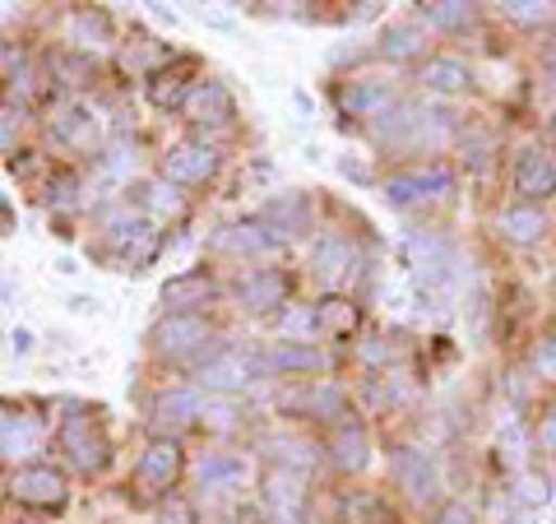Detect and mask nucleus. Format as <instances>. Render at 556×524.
Wrapping results in <instances>:
<instances>
[{
  "mask_svg": "<svg viewBox=\"0 0 556 524\" xmlns=\"http://www.w3.org/2000/svg\"><path fill=\"white\" fill-rule=\"evenodd\" d=\"M404 255H408V270H413V278H417L422 288H441V284H450V278H455V270H459L455 241L441 237V233H413L408 247H404Z\"/></svg>",
  "mask_w": 556,
  "mask_h": 524,
  "instance_id": "obj_1",
  "label": "nucleus"
},
{
  "mask_svg": "<svg viewBox=\"0 0 556 524\" xmlns=\"http://www.w3.org/2000/svg\"><path fill=\"white\" fill-rule=\"evenodd\" d=\"M56 446H61V456L79 469V474H98L102 464H108V441H102V432L89 413H70L61 417V427H56Z\"/></svg>",
  "mask_w": 556,
  "mask_h": 524,
  "instance_id": "obj_2",
  "label": "nucleus"
},
{
  "mask_svg": "<svg viewBox=\"0 0 556 524\" xmlns=\"http://www.w3.org/2000/svg\"><path fill=\"white\" fill-rule=\"evenodd\" d=\"M208 339H214V325L204 316H195V311H172V316H163L149 335L159 358H190V353H200Z\"/></svg>",
  "mask_w": 556,
  "mask_h": 524,
  "instance_id": "obj_3",
  "label": "nucleus"
},
{
  "mask_svg": "<svg viewBox=\"0 0 556 524\" xmlns=\"http://www.w3.org/2000/svg\"><path fill=\"white\" fill-rule=\"evenodd\" d=\"M10 497L20 506H33V511H61L70 501V483L56 464H24L10 478Z\"/></svg>",
  "mask_w": 556,
  "mask_h": 524,
  "instance_id": "obj_4",
  "label": "nucleus"
},
{
  "mask_svg": "<svg viewBox=\"0 0 556 524\" xmlns=\"http://www.w3.org/2000/svg\"><path fill=\"white\" fill-rule=\"evenodd\" d=\"M260 501H265V515L274 524H302L306 520V483L298 469H269L265 483H260Z\"/></svg>",
  "mask_w": 556,
  "mask_h": 524,
  "instance_id": "obj_5",
  "label": "nucleus"
},
{
  "mask_svg": "<svg viewBox=\"0 0 556 524\" xmlns=\"http://www.w3.org/2000/svg\"><path fill=\"white\" fill-rule=\"evenodd\" d=\"M255 376H260V358H247V353H237V348H218V353H208L200 362L195 386L218 390V395H237V390H247Z\"/></svg>",
  "mask_w": 556,
  "mask_h": 524,
  "instance_id": "obj_6",
  "label": "nucleus"
},
{
  "mask_svg": "<svg viewBox=\"0 0 556 524\" xmlns=\"http://www.w3.org/2000/svg\"><path fill=\"white\" fill-rule=\"evenodd\" d=\"M163 177L177 186H204L218 177V149L204 145V139H181V145L167 149L163 159Z\"/></svg>",
  "mask_w": 556,
  "mask_h": 524,
  "instance_id": "obj_7",
  "label": "nucleus"
},
{
  "mask_svg": "<svg viewBox=\"0 0 556 524\" xmlns=\"http://www.w3.org/2000/svg\"><path fill=\"white\" fill-rule=\"evenodd\" d=\"M177 478H181V446L167 441V436L149 441V450L135 464V487L144 497H163V492H172V483Z\"/></svg>",
  "mask_w": 556,
  "mask_h": 524,
  "instance_id": "obj_8",
  "label": "nucleus"
},
{
  "mask_svg": "<svg viewBox=\"0 0 556 524\" xmlns=\"http://www.w3.org/2000/svg\"><path fill=\"white\" fill-rule=\"evenodd\" d=\"M159 228L144 219H116L112 223V260L116 265H126V270H139V265H149L153 255H159Z\"/></svg>",
  "mask_w": 556,
  "mask_h": 524,
  "instance_id": "obj_9",
  "label": "nucleus"
},
{
  "mask_svg": "<svg viewBox=\"0 0 556 524\" xmlns=\"http://www.w3.org/2000/svg\"><path fill=\"white\" fill-rule=\"evenodd\" d=\"M357 270H362V251L353 247V237L329 233L316 241V251H311V274H316L325 288H339L343 278H353Z\"/></svg>",
  "mask_w": 556,
  "mask_h": 524,
  "instance_id": "obj_10",
  "label": "nucleus"
},
{
  "mask_svg": "<svg viewBox=\"0 0 556 524\" xmlns=\"http://www.w3.org/2000/svg\"><path fill=\"white\" fill-rule=\"evenodd\" d=\"M455 190V172L450 167H417V172H394L386 182V200L390 204H417L431 196H450Z\"/></svg>",
  "mask_w": 556,
  "mask_h": 524,
  "instance_id": "obj_11",
  "label": "nucleus"
},
{
  "mask_svg": "<svg viewBox=\"0 0 556 524\" xmlns=\"http://www.w3.org/2000/svg\"><path fill=\"white\" fill-rule=\"evenodd\" d=\"M329 358L320 353L316 344H298V339H274L265 344L260 353V372H288V376H311V372H325Z\"/></svg>",
  "mask_w": 556,
  "mask_h": 524,
  "instance_id": "obj_12",
  "label": "nucleus"
},
{
  "mask_svg": "<svg viewBox=\"0 0 556 524\" xmlns=\"http://www.w3.org/2000/svg\"><path fill=\"white\" fill-rule=\"evenodd\" d=\"M390 474L399 483V492H408L413 501H431L437 497V464H431V456H422V450H394L390 456Z\"/></svg>",
  "mask_w": 556,
  "mask_h": 524,
  "instance_id": "obj_13",
  "label": "nucleus"
},
{
  "mask_svg": "<svg viewBox=\"0 0 556 524\" xmlns=\"http://www.w3.org/2000/svg\"><path fill=\"white\" fill-rule=\"evenodd\" d=\"M515 190L525 200H547V196H556V153H547V149H525L515 159Z\"/></svg>",
  "mask_w": 556,
  "mask_h": 524,
  "instance_id": "obj_14",
  "label": "nucleus"
},
{
  "mask_svg": "<svg viewBox=\"0 0 556 524\" xmlns=\"http://www.w3.org/2000/svg\"><path fill=\"white\" fill-rule=\"evenodd\" d=\"M181 108H186V116L195 121V126H232V116H237V102L218 79H200Z\"/></svg>",
  "mask_w": 556,
  "mask_h": 524,
  "instance_id": "obj_15",
  "label": "nucleus"
},
{
  "mask_svg": "<svg viewBox=\"0 0 556 524\" xmlns=\"http://www.w3.org/2000/svg\"><path fill=\"white\" fill-rule=\"evenodd\" d=\"M283 297H288V274L283 270H255L247 274L237 284V302L255 311V316H269V311L283 307Z\"/></svg>",
  "mask_w": 556,
  "mask_h": 524,
  "instance_id": "obj_16",
  "label": "nucleus"
},
{
  "mask_svg": "<svg viewBox=\"0 0 556 524\" xmlns=\"http://www.w3.org/2000/svg\"><path fill=\"white\" fill-rule=\"evenodd\" d=\"M190 75H195V61H167V65H159L149 75V102L153 108H181V102L190 98V89H195V84H190Z\"/></svg>",
  "mask_w": 556,
  "mask_h": 524,
  "instance_id": "obj_17",
  "label": "nucleus"
},
{
  "mask_svg": "<svg viewBox=\"0 0 556 524\" xmlns=\"http://www.w3.org/2000/svg\"><path fill=\"white\" fill-rule=\"evenodd\" d=\"M214 297H218V284H214V274H204V270H186L163 284V307H172V311H195L204 302H214Z\"/></svg>",
  "mask_w": 556,
  "mask_h": 524,
  "instance_id": "obj_18",
  "label": "nucleus"
},
{
  "mask_svg": "<svg viewBox=\"0 0 556 524\" xmlns=\"http://www.w3.org/2000/svg\"><path fill=\"white\" fill-rule=\"evenodd\" d=\"M339 108L348 116H371L376 121L386 108H394V89L380 84V79H348L339 89Z\"/></svg>",
  "mask_w": 556,
  "mask_h": 524,
  "instance_id": "obj_19",
  "label": "nucleus"
},
{
  "mask_svg": "<svg viewBox=\"0 0 556 524\" xmlns=\"http://www.w3.org/2000/svg\"><path fill=\"white\" fill-rule=\"evenodd\" d=\"M51 130L61 135V145H70V149H79V153H93L98 145H102V130H98V116L93 112H84V108H61L56 112V121H51Z\"/></svg>",
  "mask_w": 556,
  "mask_h": 524,
  "instance_id": "obj_20",
  "label": "nucleus"
},
{
  "mask_svg": "<svg viewBox=\"0 0 556 524\" xmlns=\"http://www.w3.org/2000/svg\"><path fill=\"white\" fill-rule=\"evenodd\" d=\"M329 456H334V469H343V474H362L371 460V436L362 423H343L334 432V441H329Z\"/></svg>",
  "mask_w": 556,
  "mask_h": 524,
  "instance_id": "obj_21",
  "label": "nucleus"
},
{
  "mask_svg": "<svg viewBox=\"0 0 556 524\" xmlns=\"http://www.w3.org/2000/svg\"><path fill=\"white\" fill-rule=\"evenodd\" d=\"M547 233V214L533 204H515V209H501L496 214V237L515 241V247H529V241H538Z\"/></svg>",
  "mask_w": 556,
  "mask_h": 524,
  "instance_id": "obj_22",
  "label": "nucleus"
},
{
  "mask_svg": "<svg viewBox=\"0 0 556 524\" xmlns=\"http://www.w3.org/2000/svg\"><path fill=\"white\" fill-rule=\"evenodd\" d=\"M362 325V311H357V302L353 297H339V292H329L325 302L316 307V329L325 339H348L353 329Z\"/></svg>",
  "mask_w": 556,
  "mask_h": 524,
  "instance_id": "obj_23",
  "label": "nucleus"
},
{
  "mask_svg": "<svg viewBox=\"0 0 556 524\" xmlns=\"http://www.w3.org/2000/svg\"><path fill=\"white\" fill-rule=\"evenodd\" d=\"M292 409H302L306 417H320V423H329V417L348 413V395L339 386H329V380H311V386L292 399Z\"/></svg>",
  "mask_w": 556,
  "mask_h": 524,
  "instance_id": "obj_24",
  "label": "nucleus"
},
{
  "mask_svg": "<svg viewBox=\"0 0 556 524\" xmlns=\"http://www.w3.org/2000/svg\"><path fill=\"white\" fill-rule=\"evenodd\" d=\"M422 84L431 93H464L473 84V70H468L459 57H431L422 65Z\"/></svg>",
  "mask_w": 556,
  "mask_h": 524,
  "instance_id": "obj_25",
  "label": "nucleus"
},
{
  "mask_svg": "<svg viewBox=\"0 0 556 524\" xmlns=\"http://www.w3.org/2000/svg\"><path fill=\"white\" fill-rule=\"evenodd\" d=\"M218 247L228 255H269L278 247V233H265L260 223H237V228L218 233Z\"/></svg>",
  "mask_w": 556,
  "mask_h": 524,
  "instance_id": "obj_26",
  "label": "nucleus"
},
{
  "mask_svg": "<svg viewBox=\"0 0 556 524\" xmlns=\"http://www.w3.org/2000/svg\"><path fill=\"white\" fill-rule=\"evenodd\" d=\"M195 478H200V492H223V487H237L247 478V460L241 456H204Z\"/></svg>",
  "mask_w": 556,
  "mask_h": 524,
  "instance_id": "obj_27",
  "label": "nucleus"
},
{
  "mask_svg": "<svg viewBox=\"0 0 556 524\" xmlns=\"http://www.w3.org/2000/svg\"><path fill=\"white\" fill-rule=\"evenodd\" d=\"M153 417L167 427H186V423H195V417H204V399H200V390H167V395H159V404H153Z\"/></svg>",
  "mask_w": 556,
  "mask_h": 524,
  "instance_id": "obj_28",
  "label": "nucleus"
},
{
  "mask_svg": "<svg viewBox=\"0 0 556 524\" xmlns=\"http://www.w3.org/2000/svg\"><path fill=\"white\" fill-rule=\"evenodd\" d=\"M70 42H75L79 51H102L112 42V24L102 10H79L75 20H70Z\"/></svg>",
  "mask_w": 556,
  "mask_h": 524,
  "instance_id": "obj_29",
  "label": "nucleus"
},
{
  "mask_svg": "<svg viewBox=\"0 0 556 524\" xmlns=\"http://www.w3.org/2000/svg\"><path fill=\"white\" fill-rule=\"evenodd\" d=\"M265 219H269V223H274V228L283 233V237H292V233H306V223H311L306 196H298V190H292V196H278V200L265 209Z\"/></svg>",
  "mask_w": 556,
  "mask_h": 524,
  "instance_id": "obj_30",
  "label": "nucleus"
},
{
  "mask_svg": "<svg viewBox=\"0 0 556 524\" xmlns=\"http://www.w3.org/2000/svg\"><path fill=\"white\" fill-rule=\"evenodd\" d=\"M380 51L394 57V61H408V57H417V51H427L422 24H390L386 33H380Z\"/></svg>",
  "mask_w": 556,
  "mask_h": 524,
  "instance_id": "obj_31",
  "label": "nucleus"
},
{
  "mask_svg": "<svg viewBox=\"0 0 556 524\" xmlns=\"http://www.w3.org/2000/svg\"><path fill=\"white\" fill-rule=\"evenodd\" d=\"M42 441V423L38 417H10L0 432V456H33Z\"/></svg>",
  "mask_w": 556,
  "mask_h": 524,
  "instance_id": "obj_32",
  "label": "nucleus"
},
{
  "mask_svg": "<svg viewBox=\"0 0 556 524\" xmlns=\"http://www.w3.org/2000/svg\"><path fill=\"white\" fill-rule=\"evenodd\" d=\"M422 10H427V24H437V28H468L478 5H464V0H437V5H422Z\"/></svg>",
  "mask_w": 556,
  "mask_h": 524,
  "instance_id": "obj_33",
  "label": "nucleus"
},
{
  "mask_svg": "<svg viewBox=\"0 0 556 524\" xmlns=\"http://www.w3.org/2000/svg\"><path fill=\"white\" fill-rule=\"evenodd\" d=\"M529 446H533V436H529L525 427H519V423H510L506 432L496 436V450H501V456H506V460L519 469V474H525V464H529Z\"/></svg>",
  "mask_w": 556,
  "mask_h": 524,
  "instance_id": "obj_34",
  "label": "nucleus"
},
{
  "mask_svg": "<svg viewBox=\"0 0 556 524\" xmlns=\"http://www.w3.org/2000/svg\"><path fill=\"white\" fill-rule=\"evenodd\" d=\"M348 520L353 524H386L390 511H386V501H380L376 492H357V497H348Z\"/></svg>",
  "mask_w": 556,
  "mask_h": 524,
  "instance_id": "obj_35",
  "label": "nucleus"
},
{
  "mask_svg": "<svg viewBox=\"0 0 556 524\" xmlns=\"http://www.w3.org/2000/svg\"><path fill=\"white\" fill-rule=\"evenodd\" d=\"M515 497L525 501V506H547V501H552V478H543V474H533V469H525V474L515 478Z\"/></svg>",
  "mask_w": 556,
  "mask_h": 524,
  "instance_id": "obj_36",
  "label": "nucleus"
},
{
  "mask_svg": "<svg viewBox=\"0 0 556 524\" xmlns=\"http://www.w3.org/2000/svg\"><path fill=\"white\" fill-rule=\"evenodd\" d=\"M510 14V20H519V24H552L556 20V5H533V0H510V5H501Z\"/></svg>",
  "mask_w": 556,
  "mask_h": 524,
  "instance_id": "obj_37",
  "label": "nucleus"
},
{
  "mask_svg": "<svg viewBox=\"0 0 556 524\" xmlns=\"http://www.w3.org/2000/svg\"><path fill=\"white\" fill-rule=\"evenodd\" d=\"M533 372L556 386V339H543V344H538V353H533Z\"/></svg>",
  "mask_w": 556,
  "mask_h": 524,
  "instance_id": "obj_38",
  "label": "nucleus"
},
{
  "mask_svg": "<svg viewBox=\"0 0 556 524\" xmlns=\"http://www.w3.org/2000/svg\"><path fill=\"white\" fill-rule=\"evenodd\" d=\"M149 209H153V214H163V209H167V214H177V209H181V200H177V190H172L167 182H153L149 186Z\"/></svg>",
  "mask_w": 556,
  "mask_h": 524,
  "instance_id": "obj_39",
  "label": "nucleus"
},
{
  "mask_svg": "<svg viewBox=\"0 0 556 524\" xmlns=\"http://www.w3.org/2000/svg\"><path fill=\"white\" fill-rule=\"evenodd\" d=\"M75 190H79V182L70 177V172H61V177H51V186H47V204H70Z\"/></svg>",
  "mask_w": 556,
  "mask_h": 524,
  "instance_id": "obj_40",
  "label": "nucleus"
},
{
  "mask_svg": "<svg viewBox=\"0 0 556 524\" xmlns=\"http://www.w3.org/2000/svg\"><path fill=\"white\" fill-rule=\"evenodd\" d=\"M163 524H195V506L190 501H177V497H167V506L159 511Z\"/></svg>",
  "mask_w": 556,
  "mask_h": 524,
  "instance_id": "obj_41",
  "label": "nucleus"
},
{
  "mask_svg": "<svg viewBox=\"0 0 556 524\" xmlns=\"http://www.w3.org/2000/svg\"><path fill=\"white\" fill-rule=\"evenodd\" d=\"M533 446L543 450V456H552V460H556V409L543 417V423H538V432H533Z\"/></svg>",
  "mask_w": 556,
  "mask_h": 524,
  "instance_id": "obj_42",
  "label": "nucleus"
},
{
  "mask_svg": "<svg viewBox=\"0 0 556 524\" xmlns=\"http://www.w3.org/2000/svg\"><path fill=\"white\" fill-rule=\"evenodd\" d=\"M437 524H478V520H473V511H468L464 501H445L441 515H437Z\"/></svg>",
  "mask_w": 556,
  "mask_h": 524,
  "instance_id": "obj_43",
  "label": "nucleus"
},
{
  "mask_svg": "<svg viewBox=\"0 0 556 524\" xmlns=\"http://www.w3.org/2000/svg\"><path fill=\"white\" fill-rule=\"evenodd\" d=\"M394 353H399V348H394V344H390L386 335H376V339H371L367 348H362V362H390Z\"/></svg>",
  "mask_w": 556,
  "mask_h": 524,
  "instance_id": "obj_44",
  "label": "nucleus"
},
{
  "mask_svg": "<svg viewBox=\"0 0 556 524\" xmlns=\"http://www.w3.org/2000/svg\"><path fill=\"white\" fill-rule=\"evenodd\" d=\"M10 121H14V108H0V145L10 139Z\"/></svg>",
  "mask_w": 556,
  "mask_h": 524,
  "instance_id": "obj_45",
  "label": "nucleus"
},
{
  "mask_svg": "<svg viewBox=\"0 0 556 524\" xmlns=\"http://www.w3.org/2000/svg\"><path fill=\"white\" fill-rule=\"evenodd\" d=\"M10 223H14V214H10V204H5V200H0V237H5V233H10Z\"/></svg>",
  "mask_w": 556,
  "mask_h": 524,
  "instance_id": "obj_46",
  "label": "nucleus"
},
{
  "mask_svg": "<svg viewBox=\"0 0 556 524\" xmlns=\"http://www.w3.org/2000/svg\"><path fill=\"white\" fill-rule=\"evenodd\" d=\"M5 423H10V413H5V404H0V432H5Z\"/></svg>",
  "mask_w": 556,
  "mask_h": 524,
  "instance_id": "obj_47",
  "label": "nucleus"
},
{
  "mask_svg": "<svg viewBox=\"0 0 556 524\" xmlns=\"http://www.w3.org/2000/svg\"><path fill=\"white\" fill-rule=\"evenodd\" d=\"M547 61H552V65H556V42H552V47H547Z\"/></svg>",
  "mask_w": 556,
  "mask_h": 524,
  "instance_id": "obj_48",
  "label": "nucleus"
},
{
  "mask_svg": "<svg viewBox=\"0 0 556 524\" xmlns=\"http://www.w3.org/2000/svg\"><path fill=\"white\" fill-rule=\"evenodd\" d=\"M20 524H33V520H20Z\"/></svg>",
  "mask_w": 556,
  "mask_h": 524,
  "instance_id": "obj_49",
  "label": "nucleus"
}]
</instances>
